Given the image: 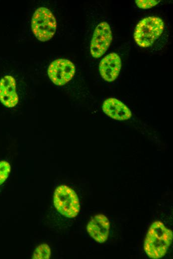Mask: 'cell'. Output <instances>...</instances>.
<instances>
[{
	"label": "cell",
	"mask_w": 173,
	"mask_h": 259,
	"mask_svg": "<svg viewBox=\"0 0 173 259\" xmlns=\"http://www.w3.org/2000/svg\"><path fill=\"white\" fill-rule=\"evenodd\" d=\"M164 22L157 16H148L137 24L134 38L136 44L143 48L151 46L161 35L164 29Z\"/></svg>",
	"instance_id": "2"
},
{
	"label": "cell",
	"mask_w": 173,
	"mask_h": 259,
	"mask_svg": "<svg viewBox=\"0 0 173 259\" xmlns=\"http://www.w3.org/2000/svg\"><path fill=\"white\" fill-rule=\"evenodd\" d=\"M51 248L47 244H41L36 247L32 256L33 259H49L51 257Z\"/></svg>",
	"instance_id": "11"
},
{
	"label": "cell",
	"mask_w": 173,
	"mask_h": 259,
	"mask_svg": "<svg viewBox=\"0 0 173 259\" xmlns=\"http://www.w3.org/2000/svg\"><path fill=\"white\" fill-rule=\"evenodd\" d=\"M53 204L60 214L68 218L76 217L80 212V204L77 194L66 185L56 188L53 194Z\"/></svg>",
	"instance_id": "3"
},
{
	"label": "cell",
	"mask_w": 173,
	"mask_h": 259,
	"mask_svg": "<svg viewBox=\"0 0 173 259\" xmlns=\"http://www.w3.org/2000/svg\"><path fill=\"white\" fill-rule=\"evenodd\" d=\"M121 67L120 57L112 52L106 55L101 60L99 70L101 77L106 81H114L118 76Z\"/></svg>",
	"instance_id": "9"
},
{
	"label": "cell",
	"mask_w": 173,
	"mask_h": 259,
	"mask_svg": "<svg viewBox=\"0 0 173 259\" xmlns=\"http://www.w3.org/2000/svg\"><path fill=\"white\" fill-rule=\"evenodd\" d=\"M173 234L162 222L152 223L148 229L144 243V249L147 256L152 259L163 258L171 245Z\"/></svg>",
	"instance_id": "1"
},
{
	"label": "cell",
	"mask_w": 173,
	"mask_h": 259,
	"mask_svg": "<svg viewBox=\"0 0 173 259\" xmlns=\"http://www.w3.org/2000/svg\"><path fill=\"white\" fill-rule=\"evenodd\" d=\"M160 2V0H135L137 6L142 9H148L156 6Z\"/></svg>",
	"instance_id": "13"
},
{
	"label": "cell",
	"mask_w": 173,
	"mask_h": 259,
	"mask_svg": "<svg viewBox=\"0 0 173 259\" xmlns=\"http://www.w3.org/2000/svg\"><path fill=\"white\" fill-rule=\"evenodd\" d=\"M103 112L110 118L118 121H124L130 119L132 116L129 108L119 100L109 98L103 103Z\"/></svg>",
	"instance_id": "10"
},
{
	"label": "cell",
	"mask_w": 173,
	"mask_h": 259,
	"mask_svg": "<svg viewBox=\"0 0 173 259\" xmlns=\"http://www.w3.org/2000/svg\"><path fill=\"white\" fill-rule=\"evenodd\" d=\"M109 229V220L106 216L102 214L93 216L86 226V230L89 235L99 243H103L107 241Z\"/></svg>",
	"instance_id": "7"
},
{
	"label": "cell",
	"mask_w": 173,
	"mask_h": 259,
	"mask_svg": "<svg viewBox=\"0 0 173 259\" xmlns=\"http://www.w3.org/2000/svg\"><path fill=\"white\" fill-rule=\"evenodd\" d=\"M112 40V32L109 25L101 22L95 27L90 44L91 56L98 58L101 57L108 48Z\"/></svg>",
	"instance_id": "6"
},
{
	"label": "cell",
	"mask_w": 173,
	"mask_h": 259,
	"mask_svg": "<svg viewBox=\"0 0 173 259\" xmlns=\"http://www.w3.org/2000/svg\"><path fill=\"white\" fill-rule=\"evenodd\" d=\"M11 171L9 163L5 160L0 161V185L8 178Z\"/></svg>",
	"instance_id": "12"
},
{
	"label": "cell",
	"mask_w": 173,
	"mask_h": 259,
	"mask_svg": "<svg viewBox=\"0 0 173 259\" xmlns=\"http://www.w3.org/2000/svg\"><path fill=\"white\" fill-rule=\"evenodd\" d=\"M75 69L72 62L65 58H60L50 64L47 73L53 83L57 86H63L73 78Z\"/></svg>",
	"instance_id": "5"
},
{
	"label": "cell",
	"mask_w": 173,
	"mask_h": 259,
	"mask_svg": "<svg viewBox=\"0 0 173 259\" xmlns=\"http://www.w3.org/2000/svg\"><path fill=\"white\" fill-rule=\"evenodd\" d=\"M18 100L15 79L9 75L4 76L0 80V102L5 107L11 108L17 105Z\"/></svg>",
	"instance_id": "8"
},
{
	"label": "cell",
	"mask_w": 173,
	"mask_h": 259,
	"mask_svg": "<svg viewBox=\"0 0 173 259\" xmlns=\"http://www.w3.org/2000/svg\"><path fill=\"white\" fill-rule=\"evenodd\" d=\"M57 28L55 17L52 11L45 7L37 8L31 19V29L36 38L45 42L54 35Z\"/></svg>",
	"instance_id": "4"
}]
</instances>
